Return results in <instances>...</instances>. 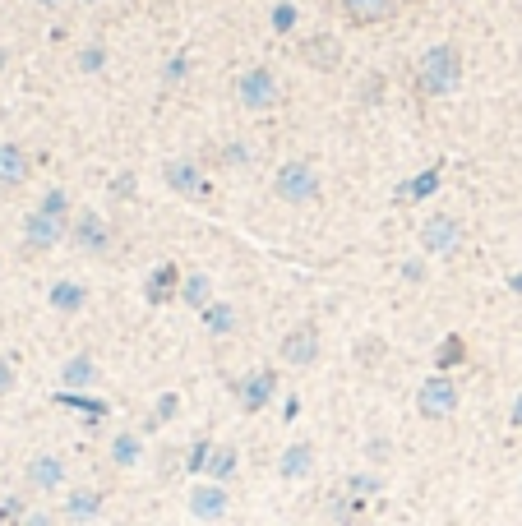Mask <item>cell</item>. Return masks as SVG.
<instances>
[{
    "instance_id": "1",
    "label": "cell",
    "mask_w": 522,
    "mask_h": 526,
    "mask_svg": "<svg viewBox=\"0 0 522 526\" xmlns=\"http://www.w3.org/2000/svg\"><path fill=\"white\" fill-rule=\"evenodd\" d=\"M416 93L421 97H449L462 84V51L453 42H439L416 60Z\"/></svg>"
},
{
    "instance_id": "2",
    "label": "cell",
    "mask_w": 522,
    "mask_h": 526,
    "mask_svg": "<svg viewBox=\"0 0 522 526\" xmlns=\"http://www.w3.org/2000/svg\"><path fill=\"white\" fill-rule=\"evenodd\" d=\"M70 231V217H65V199L61 194H51L47 204L37 208L33 217H28V227H24V245L28 250H51L56 240Z\"/></svg>"
},
{
    "instance_id": "3",
    "label": "cell",
    "mask_w": 522,
    "mask_h": 526,
    "mask_svg": "<svg viewBox=\"0 0 522 526\" xmlns=\"http://www.w3.org/2000/svg\"><path fill=\"white\" fill-rule=\"evenodd\" d=\"M236 97H241V107H250V111H273L282 102L278 74L264 70V65H250V70H241V79H236Z\"/></svg>"
},
{
    "instance_id": "4",
    "label": "cell",
    "mask_w": 522,
    "mask_h": 526,
    "mask_svg": "<svg viewBox=\"0 0 522 526\" xmlns=\"http://www.w3.org/2000/svg\"><path fill=\"white\" fill-rule=\"evenodd\" d=\"M416 411H421L425 420H444L458 411V383L449 379V374H430V379L416 388Z\"/></svg>"
},
{
    "instance_id": "5",
    "label": "cell",
    "mask_w": 522,
    "mask_h": 526,
    "mask_svg": "<svg viewBox=\"0 0 522 526\" xmlns=\"http://www.w3.org/2000/svg\"><path fill=\"white\" fill-rule=\"evenodd\" d=\"M462 240H467V231H462V222L449 213H435L421 222V250L425 254H444V259H449V254L462 250Z\"/></svg>"
},
{
    "instance_id": "6",
    "label": "cell",
    "mask_w": 522,
    "mask_h": 526,
    "mask_svg": "<svg viewBox=\"0 0 522 526\" xmlns=\"http://www.w3.org/2000/svg\"><path fill=\"white\" fill-rule=\"evenodd\" d=\"M282 365H296V370H310L319 360V328L315 323H296L292 333L282 337V347H278Z\"/></svg>"
},
{
    "instance_id": "7",
    "label": "cell",
    "mask_w": 522,
    "mask_h": 526,
    "mask_svg": "<svg viewBox=\"0 0 522 526\" xmlns=\"http://www.w3.org/2000/svg\"><path fill=\"white\" fill-rule=\"evenodd\" d=\"M273 190L287 199V204H310V199H319V176L305 162H287V167L278 171V185Z\"/></svg>"
},
{
    "instance_id": "8",
    "label": "cell",
    "mask_w": 522,
    "mask_h": 526,
    "mask_svg": "<svg viewBox=\"0 0 522 526\" xmlns=\"http://www.w3.org/2000/svg\"><path fill=\"white\" fill-rule=\"evenodd\" d=\"M301 60L310 65V70L328 74V70H338V60H342V42L333 33H315V37H305L301 42Z\"/></svg>"
},
{
    "instance_id": "9",
    "label": "cell",
    "mask_w": 522,
    "mask_h": 526,
    "mask_svg": "<svg viewBox=\"0 0 522 526\" xmlns=\"http://www.w3.org/2000/svg\"><path fill=\"white\" fill-rule=\"evenodd\" d=\"M342 14L356 28H375V24H389L398 14V0H342Z\"/></svg>"
},
{
    "instance_id": "10",
    "label": "cell",
    "mask_w": 522,
    "mask_h": 526,
    "mask_svg": "<svg viewBox=\"0 0 522 526\" xmlns=\"http://www.w3.org/2000/svg\"><path fill=\"white\" fill-rule=\"evenodd\" d=\"M70 231H74V245H79V250H88V254H107L111 250V231L102 227L98 213H79Z\"/></svg>"
},
{
    "instance_id": "11",
    "label": "cell",
    "mask_w": 522,
    "mask_h": 526,
    "mask_svg": "<svg viewBox=\"0 0 522 526\" xmlns=\"http://www.w3.org/2000/svg\"><path fill=\"white\" fill-rule=\"evenodd\" d=\"M273 393H278V374L273 370H255L241 379V407L245 411H264L268 402H273Z\"/></svg>"
},
{
    "instance_id": "12",
    "label": "cell",
    "mask_w": 522,
    "mask_h": 526,
    "mask_svg": "<svg viewBox=\"0 0 522 526\" xmlns=\"http://www.w3.org/2000/svg\"><path fill=\"white\" fill-rule=\"evenodd\" d=\"M190 513H195L199 522H218V517L227 513V490H222L218 480H213V485H195V490H190Z\"/></svg>"
},
{
    "instance_id": "13",
    "label": "cell",
    "mask_w": 522,
    "mask_h": 526,
    "mask_svg": "<svg viewBox=\"0 0 522 526\" xmlns=\"http://www.w3.org/2000/svg\"><path fill=\"white\" fill-rule=\"evenodd\" d=\"M28 176H33V162H28L24 148H19V144H0V185H5V190H19Z\"/></svg>"
},
{
    "instance_id": "14",
    "label": "cell",
    "mask_w": 522,
    "mask_h": 526,
    "mask_svg": "<svg viewBox=\"0 0 522 526\" xmlns=\"http://www.w3.org/2000/svg\"><path fill=\"white\" fill-rule=\"evenodd\" d=\"M28 485H33V490H61L65 485V462L61 457H51V453L33 457V462H28Z\"/></svg>"
},
{
    "instance_id": "15",
    "label": "cell",
    "mask_w": 522,
    "mask_h": 526,
    "mask_svg": "<svg viewBox=\"0 0 522 526\" xmlns=\"http://www.w3.org/2000/svg\"><path fill=\"white\" fill-rule=\"evenodd\" d=\"M310 471H315V448H310V443H292L278 462V476L282 480H305Z\"/></svg>"
},
{
    "instance_id": "16",
    "label": "cell",
    "mask_w": 522,
    "mask_h": 526,
    "mask_svg": "<svg viewBox=\"0 0 522 526\" xmlns=\"http://www.w3.org/2000/svg\"><path fill=\"white\" fill-rule=\"evenodd\" d=\"M102 513V490H74L65 499V522H93Z\"/></svg>"
},
{
    "instance_id": "17",
    "label": "cell",
    "mask_w": 522,
    "mask_h": 526,
    "mask_svg": "<svg viewBox=\"0 0 522 526\" xmlns=\"http://www.w3.org/2000/svg\"><path fill=\"white\" fill-rule=\"evenodd\" d=\"M167 185L176 194H190V199L204 194V180H199V171L190 167V162H167Z\"/></svg>"
},
{
    "instance_id": "18",
    "label": "cell",
    "mask_w": 522,
    "mask_h": 526,
    "mask_svg": "<svg viewBox=\"0 0 522 526\" xmlns=\"http://www.w3.org/2000/svg\"><path fill=\"white\" fill-rule=\"evenodd\" d=\"M176 282H181V273H176V268H171V263H162L158 273L148 277L144 296L153 300V305H162V300H171V296H176Z\"/></svg>"
},
{
    "instance_id": "19",
    "label": "cell",
    "mask_w": 522,
    "mask_h": 526,
    "mask_svg": "<svg viewBox=\"0 0 522 526\" xmlns=\"http://www.w3.org/2000/svg\"><path fill=\"white\" fill-rule=\"evenodd\" d=\"M439 176H444V167H430V171H421V176L412 180V185H402L398 190V204H412V199H425V194L439 185Z\"/></svg>"
},
{
    "instance_id": "20",
    "label": "cell",
    "mask_w": 522,
    "mask_h": 526,
    "mask_svg": "<svg viewBox=\"0 0 522 526\" xmlns=\"http://www.w3.org/2000/svg\"><path fill=\"white\" fill-rule=\"evenodd\" d=\"M181 296H185V305H195V310H208V296H213V282H208L204 273H190L181 282Z\"/></svg>"
},
{
    "instance_id": "21",
    "label": "cell",
    "mask_w": 522,
    "mask_h": 526,
    "mask_svg": "<svg viewBox=\"0 0 522 526\" xmlns=\"http://www.w3.org/2000/svg\"><path fill=\"white\" fill-rule=\"evenodd\" d=\"M204 471H208V476H213V480L222 485V480H227L231 471H236V448H231V443L213 448V453H208V462H204Z\"/></svg>"
},
{
    "instance_id": "22",
    "label": "cell",
    "mask_w": 522,
    "mask_h": 526,
    "mask_svg": "<svg viewBox=\"0 0 522 526\" xmlns=\"http://www.w3.org/2000/svg\"><path fill=\"white\" fill-rule=\"evenodd\" d=\"M84 287H79V282H56V287H51V305H56V310H79V305H84Z\"/></svg>"
},
{
    "instance_id": "23",
    "label": "cell",
    "mask_w": 522,
    "mask_h": 526,
    "mask_svg": "<svg viewBox=\"0 0 522 526\" xmlns=\"http://www.w3.org/2000/svg\"><path fill=\"white\" fill-rule=\"evenodd\" d=\"M93 379H98V365L88 356H74L70 365H65V383H70V388H84V383H93Z\"/></svg>"
},
{
    "instance_id": "24",
    "label": "cell",
    "mask_w": 522,
    "mask_h": 526,
    "mask_svg": "<svg viewBox=\"0 0 522 526\" xmlns=\"http://www.w3.org/2000/svg\"><path fill=\"white\" fill-rule=\"evenodd\" d=\"M111 457H116V467H134V462H139V439H134V434H121V439L111 443Z\"/></svg>"
},
{
    "instance_id": "25",
    "label": "cell",
    "mask_w": 522,
    "mask_h": 526,
    "mask_svg": "<svg viewBox=\"0 0 522 526\" xmlns=\"http://www.w3.org/2000/svg\"><path fill=\"white\" fill-rule=\"evenodd\" d=\"M435 360L444 365V370H449V365H458V360H467V342H462V337H444V342H439V351H435Z\"/></svg>"
},
{
    "instance_id": "26",
    "label": "cell",
    "mask_w": 522,
    "mask_h": 526,
    "mask_svg": "<svg viewBox=\"0 0 522 526\" xmlns=\"http://www.w3.org/2000/svg\"><path fill=\"white\" fill-rule=\"evenodd\" d=\"M204 319H208V333H231L236 314H231V305H208Z\"/></svg>"
},
{
    "instance_id": "27",
    "label": "cell",
    "mask_w": 522,
    "mask_h": 526,
    "mask_svg": "<svg viewBox=\"0 0 522 526\" xmlns=\"http://www.w3.org/2000/svg\"><path fill=\"white\" fill-rule=\"evenodd\" d=\"M352 490H356V494H375L379 480H375V476H352Z\"/></svg>"
},
{
    "instance_id": "28",
    "label": "cell",
    "mask_w": 522,
    "mask_h": 526,
    "mask_svg": "<svg viewBox=\"0 0 522 526\" xmlns=\"http://www.w3.org/2000/svg\"><path fill=\"white\" fill-rule=\"evenodd\" d=\"M10 388H14V370L0 360V393H10Z\"/></svg>"
},
{
    "instance_id": "29",
    "label": "cell",
    "mask_w": 522,
    "mask_h": 526,
    "mask_svg": "<svg viewBox=\"0 0 522 526\" xmlns=\"http://www.w3.org/2000/svg\"><path fill=\"white\" fill-rule=\"evenodd\" d=\"M273 19H278V28L287 33V28H292V5H278V14H273Z\"/></svg>"
},
{
    "instance_id": "30",
    "label": "cell",
    "mask_w": 522,
    "mask_h": 526,
    "mask_svg": "<svg viewBox=\"0 0 522 526\" xmlns=\"http://www.w3.org/2000/svg\"><path fill=\"white\" fill-rule=\"evenodd\" d=\"M509 420H513V425H518V430H522V393H518V402H513V411H509Z\"/></svg>"
},
{
    "instance_id": "31",
    "label": "cell",
    "mask_w": 522,
    "mask_h": 526,
    "mask_svg": "<svg viewBox=\"0 0 522 526\" xmlns=\"http://www.w3.org/2000/svg\"><path fill=\"white\" fill-rule=\"evenodd\" d=\"M28 526H51V517H42V513H33V517H28Z\"/></svg>"
},
{
    "instance_id": "32",
    "label": "cell",
    "mask_w": 522,
    "mask_h": 526,
    "mask_svg": "<svg viewBox=\"0 0 522 526\" xmlns=\"http://www.w3.org/2000/svg\"><path fill=\"white\" fill-rule=\"evenodd\" d=\"M42 5H61V0H42Z\"/></svg>"
},
{
    "instance_id": "33",
    "label": "cell",
    "mask_w": 522,
    "mask_h": 526,
    "mask_svg": "<svg viewBox=\"0 0 522 526\" xmlns=\"http://www.w3.org/2000/svg\"><path fill=\"white\" fill-rule=\"evenodd\" d=\"M84 5H98V0H84Z\"/></svg>"
}]
</instances>
